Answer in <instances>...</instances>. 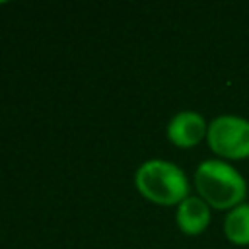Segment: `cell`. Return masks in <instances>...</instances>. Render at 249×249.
Listing matches in <instances>:
<instances>
[{
  "label": "cell",
  "instance_id": "cell-5",
  "mask_svg": "<svg viewBox=\"0 0 249 249\" xmlns=\"http://www.w3.org/2000/svg\"><path fill=\"white\" fill-rule=\"evenodd\" d=\"M212 222V208L198 196L189 195L183 202L175 206V224L181 233L196 237L208 230Z\"/></svg>",
  "mask_w": 249,
  "mask_h": 249
},
{
  "label": "cell",
  "instance_id": "cell-2",
  "mask_svg": "<svg viewBox=\"0 0 249 249\" xmlns=\"http://www.w3.org/2000/svg\"><path fill=\"white\" fill-rule=\"evenodd\" d=\"M136 191L158 206H177L191 195L187 173L167 160H146L134 173Z\"/></svg>",
  "mask_w": 249,
  "mask_h": 249
},
{
  "label": "cell",
  "instance_id": "cell-6",
  "mask_svg": "<svg viewBox=\"0 0 249 249\" xmlns=\"http://www.w3.org/2000/svg\"><path fill=\"white\" fill-rule=\"evenodd\" d=\"M224 237L237 247L249 245V202H241L226 212L222 222Z\"/></svg>",
  "mask_w": 249,
  "mask_h": 249
},
{
  "label": "cell",
  "instance_id": "cell-1",
  "mask_svg": "<svg viewBox=\"0 0 249 249\" xmlns=\"http://www.w3.org/2000/svg\"><path fill=\"white\" fill-rule=\"evenodd\" d=\"M193 185L196 195L212 208L228 212L233 206L247 200V179L241 171L224 160L208 158L202 160L193 175Z\"/></svg>",
  "mask_w": 249,
  "mask_h": 249
},
{
  "label": "cell",
  "instance_id": "cell-3",
  "mask_svg": "<svg viewBox=\"0 0 249 249\" xmlns=\"http://www.w3.org/2000/svg\"><path fill=\"white\" fill-rule=\"evenodd\" d=\"M206 146L224 161L249 160V119L241 115H218L208 123Z\"/></svg>",
  "mask_w": 249,
  "mask_h": 249
},
{
  "label": "cell",
  "instance_id": "cell-4",
  "mask_svg": "<svg viewBox=\"0 0 249 249\" xmlns=\"http://www.w3.org/2000/svg\"><path fill=\"white\" fill-rule=\"evenodd\" d=\"M206 134H208V121L204 119L202 113L193 109L177 111L165 126L167 140L181 150H189L198 146L200 142H206Z\"/></svg>",
  "mask_w": 249,
  "mask_h": 249
}]
</instances>
